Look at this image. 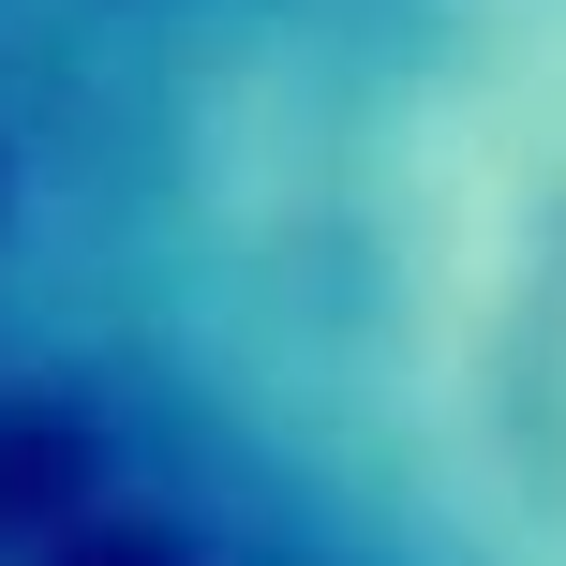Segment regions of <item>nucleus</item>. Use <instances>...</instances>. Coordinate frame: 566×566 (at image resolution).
Returning a JSON list of instances; mask_svg holds the SVG:
<instances>
[{
  "instance_id": "nucleus-1",
  "label": "nucleus",
  "mask_w": 566,
  "mask_h": 566,
  "mask_svg": "<svg viewBox=\"0 0 566 566\" xmlns=\"http://www.w3.org/2000/svg\"><path fill=\"white\" fill-rule=\"evenodd\" d=\"M0 373L209 566H566V0H165L0 105Z\"/></svg>"
}]
</instances>
